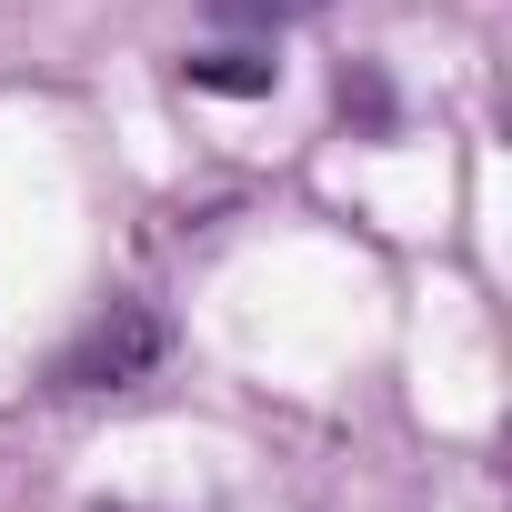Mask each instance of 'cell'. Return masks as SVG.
<instances>
[{"instance_id":"1","label":"cell","mask_w":512,"mask_h":512,"mask_svg":"<svg viewBox=\"0 0 512 512\" xmlns=\"http://www.w3.org/2000/svg\"><path fill=\"white\" fill-rule=\"evenodd\" d=\"M161 342H171V332H161L151 302H111V312L51 362V392H121V382H141V372L161 362Z\"/></svg>"},{"instance_id":"2","label":"cell","mask_w":512,"mask_h":512,"mask_svg":"<svg viewBox=\"0 0 512 512\" xmlns=\"http://www.w3.org/2000/svg\"><path fill=\"white\" fill-rule=\"evenodd\" d=\"M191 91H231V101H262V91H272V61H262V51H201V61H191Z\"/></svg>"},{"instance_id":"3","label":"cell","mask_w":512,"mask_h":512,"mask_svg":"<svg viewBox=\"0 0 512 512\" xmlns=\"http://www.w3.org/2000/svg\"><path fill=\"white\" fill-rule=\"evenodd\" d=\"M322 0H211V21L221 31H292V21H312Z\"/></svg>"}]
</instances>
